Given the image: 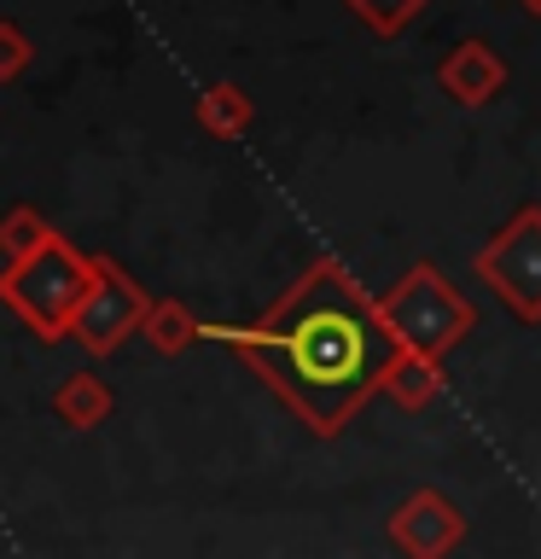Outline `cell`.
Here are the masks:
<instances>
[{
  "label": "cell",
  "mask_w": 541,
  "mask_h": 559,
  "mask_svg": "<svg viewBox=\"0 0 541 559\" xmlns=\"http://www.w3.org/2000/svg\"><path fill=\"white\" fill-rule=\"evenodd\" d=\"M221 338L314 437H338L384 391L401 349L378 304L338 257H314L268 314L227 326Z\"/></svg>",
  "instance_id": "1"
},
{
  "label": "cell",
  "mask_w": 541,
  "mask_h": 559,
  "mask_svg": "<svg viewBox=\"0 0 541 559\" xmlns=\"http://www.w3.org/2000/svg\"><path fill=\"white\" fill-rule=\"evenodd\" d=\"M94 280H99V257H82L64 234H52L35 257L0 269V304L41 344H64L87 292H94Z\"/></svg>",
  "instance_id": "2"
},
{
  "label": "cell",
  "mask_w": 541,
  "mask_h": 559,
  "mask_svg": "<svg viewBox=\"0 0 541 559\" xmlns=\"http://www.w3.org/2000/svg\"><path fill=\"white\" fill-rule=\"evenodd\" d=\"M378 314H384V326H390V338L401 349H419V356H448V349L478 326L471 304L454 292V280L436 269V262H413V269L378 297Z\"/></svg>",
  "instance_id": "3"
},
{
  "label": "cell",
  "mask_w": 541,
  "mask_h": 559,
  "mask_svg": "<svg viewBox=\"0 0 541 559\" xmlns=\"http://www.w3.org/2000/svg\"><path fill=\"white\" fill-rule=\"evenodd\" d=\"M471 269L524 326H541V204H524L495 239L471 257Z\"/></svg>",
  "instance_id": "4"
},
{
  "label": "cell",
  "mask_w": 541,
  "mask_h": 559,
  "mask_svg": "<svg viewBox=\"0 0 541 559\" xmlns=\"http://www.w3.org/2000/svg\"><path fill=\"white\" fill-rule=\"evenodd\" d=\"M146 314H152L146 286H140L129 269H117L111 257H99V280H94V292H87L70 338H76L87 356H111V349L129 344V332L146 326Z\"/></svg>",
  "instance_id": "5"
},
{
  "label": "cell",
  "mask_w": 541,
  "mask_h": 559,
  "mask_svg": "<svg viewBox=\"0 0 541 559\" xmlns=\"http://www.w3.org/2000/svg\"><path fill=\"white\" fill-rule=\"evenodd\" d=\"M384 536L396 542L408 559H448L466 542V513L454 507L443 489H413L396 501V513L384 519Z\"/></svg>",
  "instance_id": "6"
},
{
  "label": "cell",
  "mask_w": 541,
  "mask_h": 559,
  "mask_svg": "<svg viewBox=\"0 0 541 559\" xmlns=\"http://www.w3.org/2000/svg\"><path fill=\"white\" fill-rule=\"evenodd\" d=\"M436 87L466 105V111H478V105H489L506 87V59L489 41H454L443 52V64H436Z\"/></svg>",
  "instance_id": "7"
},
{
  "label": "cell",
  "mask_w": 541,
  "mask_h": 559,
  "mask_svg": "<svg viewBox=\"0 0 541 559\" xmlns=\"http://www.w3.org/2000/svg\"><path fill=\"white\" fill-rule=\"evenodd\" d=\"M384 396L396 402V408H431L436 396H443V356H419V349H396L390 373H384Z\"/></svg>",
  "instance_id": "8"
},
{
  "label": "cell",
  "mask_w": 541,
  "mask_h": 559,
  "mask_svg": "<svg viewBox=\"0 0 541 559\" xmlns=\"http://www.w3.org/2000/svg\"><path fill=\"white\" fill-rule=\"evenodd\" d=\"M111 408H117V396L99 373H70L59 391H52V414H59L70 431H94L99 419H111Z\"/></svg>",
  "instance_id": "9"
},
{
  "label": "cell",
  "mask_w": 541,
  "mask_h": 559,
  "mask_svg": "<svg viewBox=\"0 0 541 559\" xmlns=\"http://www.w3.org/2000/svg\"><path fill=\"white\" fill-rule=\"evenodd\" d=\"M192 117H199L204 134L239 140V134L256 122V105H251V94H244L239 82H209L204 94H199V105H192Z\"/></svg>",
  "instance_id": "10"
},
{
  "label": "cell",
  "mask_w": 541,
  "mask_h": 559,
  "mask_svg": "<svg viewBox=\"0 0 541 559\" xmlns=\"http://www.w3.org/2000/svg\"><path fill=\"white\" fill-rule=\"evenodd\" d=\"M204 332H209V326L181 304V297H152V314H146V326H140V338H146L157 356H187V349L199 344Z\"/></svg>",
  "instance_id": "11"
},
{
  "label": "cell",
  "mask_w": 541,
  "mask_h": 559,
  "mask_svg": "<svg viewBox=\"0 0 541 559\" xmlns=\"http://www.w3.org/2000/svg\"><path fill=\"white\" fill-rule=\"evenodd\" d=\"M47 239H52V227H47V216L35 204H12L7 216H0V257H7V262L35 257Z\"/></svg>",
  "instance_id": "12"
},
{
  "label": "cell",
  "mask_w": 541,
  "mask_h": 559,
  "mask_svg": "<svg viewBox=\"0 0 541 559\" xmlns=\"http://www.w3.org/2000/svg\"><path fill=\"white\" fill-rule=\"evenodd\" d=\"M419 7H425V0H349V12H356L361 24H373L378 35L408 29L413 17H419Z\"/></svg>",
  "instance_id": "13"
},
{
  "label": "cell",
  "mask_w": 541,
  "mask_h": 559,
  "mask_svg": "<svg viewBox=\"0 0 541 559\" xmlns=\"http://www.w3.org/2000/svg\"><path fill=\"white\" fill-rule=\"evenodd\" d=\"M29 64H35V47H29V35L17 29V24H7V17H0V82H17Z\"/></svg>",
  "instance_id": "14"
},
{
  "label": "cell",
  "mask_w": 541,
  "mask_h": 559,
  "mask_svg": "<svg viewBox=\"0 0 541 559\" xmlns=\"http://www.w3.org/2000/svg\"><path fill=\"white\" fill-rule=\"evenodd\" d=\"M518 7H524V12H530V17H541V0H518Z\"/></svg>",
  "instance_id": "15"
}]
</instances>
